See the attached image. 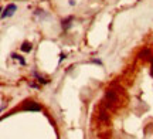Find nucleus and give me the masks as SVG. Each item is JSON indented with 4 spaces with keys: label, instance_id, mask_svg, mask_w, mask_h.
<instances>
[{
    "label": "nucleus",
    "instance_id": "1",
    "mask_svg": "<svg viewBox=\"0 0 153 139\" xmlns=\"http://www.w3.org/2000/svg\"><path fill=\"white\" fill-rule=\"evenodd\" d=\"M23 111H33V112H38L41 111V105H38L37 102H34V101H26L22 106Z\"/></svg>",
    "mask_w": 153,
    "mask_h": 139
},
{
    "label": "nucleus",
    "instance_id": "2",
    "mask_svg": "<svg viewBox=\"0 0 153 139\" xmlns=\"http://www.w3.org/2000/svg\"><path fill=\"white\" fill-rule=\"evenodd\" d=\"M16 10H17V7H16V4H9L7 7H6L4 10H3V13H1V19H6V17H11L14 13H16Z\"/></svg>",
    "mask_w": 153,
    "mask_h": 139
},
{
    "label": "nucleus",
    "instance_id": "3",
    "mask_svg": "<svg viewBox=\"0 0 153 139\" xmlns=\"http://www.w3.org/2000/svg\"><path fill=\"white\" fill-rule=\"evenodd\" d=\"M31 50H33V44H31V43L24 41V43L22 44V51H24V53H30Z\"/></svg>",
    "mask_w": 153,
    "mask_h": 139
},
{
    "label": "nucleus",
    "instance_id": "4",
    "mask_svg": "<svg viewBox=\"0 0 153 139\" xmlns=\"http://www.w3.org/2000/svg\"><path fill=\"white\" fill-rule=\"evenodd\" d=\"M71 22H72V17H68L65 20H62V28H64V30L70 28L71 27Z\"/></svg>",
    "mask_w": 153,
    "mask_h": 139
},
{
    "label": "nucleus",
    "instance_id": "5",
    "mask_svg": "<svg viewBox=\"0 0 153 139\" xmlns=\"http://www.w3.org/2000/svg\"><path fill=\"white\" fill-rule=\"evenodd\" d=\"M13 57H14L16 60H19V61H20V64H23V65L26 64V61H24V60L22 58V56H17V54H13Z\"/></svg>",
    "mask_w": 153,
    "mask_h": 139
},
{
    "label": "nucleus",
    "instance_id": "6",
    "mask_svg": "<svg viewBox=\"0 0 153 139\" xmlns=\"http://www.w3.org/2000/svg\"><path fill=\"white\" fill-rule=\"evenodd\" d=\"M152 70H153V65H152Z\"/></svg>",
    "mask_w": 153,
    "mask_h": 139
}]
</instances>
